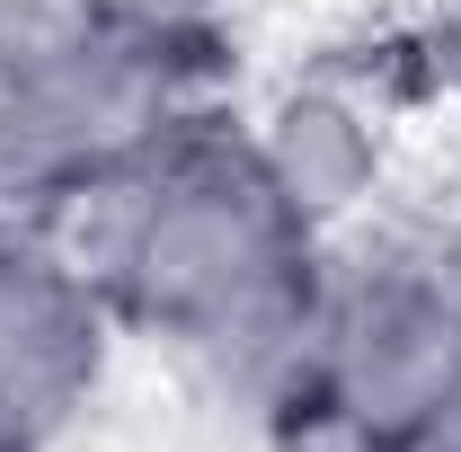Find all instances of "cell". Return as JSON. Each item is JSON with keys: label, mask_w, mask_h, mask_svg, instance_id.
<instances>
[{"label": "cell", "mask_w": 461, "mask_h": 452, "mask_svg": "<svg viewBox=\"0 0 461 452\" xmlns=\"http://www.w3.org/2000/svg\"><path fill=\"white\" fill-rule=\"evenodd\" d=\"M461 382V249L382 240L355 267L320 276V311L293 364L311 399L355 452H417Z\"/></svg>", "instance_id": "3"}, {"label": "cell", "mask_w": 461, "mask_h": 452, "mask_svg": "<svg viewBox=\"0 0 461 452\" xmlns=\"http://www.w3.org/2000/svg\"><path fill=\"white\" fill-rule=\"evenodd\" d=\"M115 311L89 267L45 240H0V452H62L107 391Z\"/></svg>", "instance_id": "4"}, {"label": "cell", "mask_w": 461, "mask_h": 452, "mask_svg": "<svg viewBox=\"0 0 461 452\" xmlns=\"http://www.w3.org/2000/svg\"><path fill=\"white\" fill-rule=\"evenodd\" d=\"M426 54H435V71L461 89V0H435V9H426Z\"/></svg>", "instance_id": "6"}, {"label": "cell", "mask_w": 461, "mask_h": 452, "mask_svg": "<svg viewBox=\"0 0 461 452\" xmlns=\"http://www.w3.org/2000/svg\"><path fill=\"white\" fill-rule=\"evenodd\" d=\"M417 452H461V382H453V399H444V417H435V435Z\"/></svg>", "instance_id": "9"}, {"label": "cell", "mask_w": 461, "mask_h": 452, "mask_svg": "<svg viewBox=\"0 0 461 452\" xmlns=\"http://www.w3.org/2000/svg\"><path fill=\"white\" fill-rule=\"evenodd\" d=\"M36 9H45V0H0V62L18 54V36L36 27Z\"/></svg>", "instance_id": "8"}, {"label": "cell", "mask_w": 461, "mask_h": 452, "mask_svg": "<svg viewBox=\"0 0 461 452\" xmlns=\"http://www.w3.org/2000/svg\"><path fill=\"white\" fill-rule=\"evenodd\" d=\"M115 9H151V18H186V27H213L222 0H115Z\"/></svg>", "instance_id": "7"}, {"label": "cell", "mask_w": 461, "mask_h": 452, "mask_svg": "<svg viewBox=\"0 0 461 452\" xmlns=\"http://www.w3.org/2000/svg\"><path fill=\"white\" fill-rule=\"evenodd\" d=\"M258 151L276 160V177H285L320 222L338 204H355L373 186V169H382V142H373L364 107H346L329 89H293L285 107H276V124H258Z\"/></svg>", "instance_id": "5"}, {"label": "cell", "mask_w": 461, "mask_h": 452, "mask_svg": "<svg viewBox=\"0 0 461 452\" xmlns=\"http://www.w3.org/2000/svg\"><path fill=\"white\" fill-rule=\"evenodd\" d=\"M320 213L293 195L258 133L222 115L186 124L80 204V267L115 329L177 346L204 373L293 382L320 311Z\"/></svg>", "instance_id": "1"}, {"label": "cell", "mask_w": 461, "mask_h": 452, "mask_svg": "<svg viewBox=\"0 0 461 452\" xmlns=\"http://www.w3.org/2000/svg\"><path fill=\"white\" fill-rule=\"evenodd\" d=\"M213 89V27L115 0H45L18 54L0 62V195L89 204L186 124L222 115Z\"/></svg>", "instance_id": "2"}]
</instances>
